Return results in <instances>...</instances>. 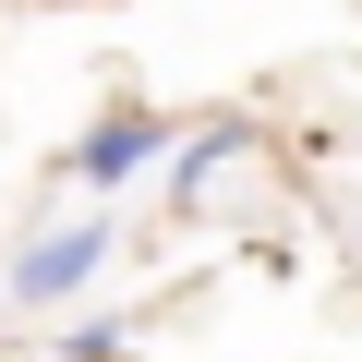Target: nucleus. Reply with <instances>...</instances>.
I'll return each mask as SVG.
<instances>
[{
	"label": "nucleus",
	"instance_id": "1",
	"mask_svg": "<svg viewBox=\"0 0 362 362\" xmlns=\"http://www.w3.org/2000/svg\"><path fill=\"white\" fill-rule=\"evenodd\" d=\"M97 266H109V230H97V218H73V230H49V242L13 266V290H25V302H61V290H85Z\"/></svg>",
	"mask_w": 362,
	"mask_h": 362
},
{
	"label": "nucleus",
	"instance_id": "2",
	"mask_svg": "<svg viewBox=\"0 0 362 362\" xmlns=\"http://www.w3.org/2000/svg\"><path fill=\"white\" fill-rule=\"evenodd\" d=\"M145 157H157V121H145V109H109V121L73 145V169H85V181H121V169H145Z\"/></svg>",
	"mask_w": 362,
	"mask_h": 362
}]
</instances>
